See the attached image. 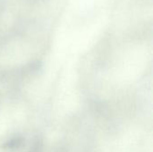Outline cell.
Here are the masks:
<instances>
[]
</instances>
